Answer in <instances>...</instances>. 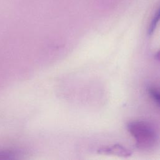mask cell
I'll list each match as a JSON object with an SVG mask.
<instances>
[{"label":"cell","instance_id":"cell-1","mask_svg":"<svg viewBox=\"0 0 160 160\" xmlns=\"http://www.w3.org/2000/svg\"><path fill=\"white\" fill-rule=\"evenodd\" d=\"M127 128L139 149L149 150L156 144L158 140L156 131L153 126L147 121L129 122L127 125Z\"/></svg>","mask_w":160,"mask_h":160},{"label":"cell","instance_id":"cell-2","mask_svg":"<svg viewBox=\"0 0 160 160\" xmlns=\"http://www.w3.org/2000/svg\"><path fill=\"white\" fill-rule=\"evenodd\" d=\"M98 152L99 153L112 154L122 156H129L131 154L129 151L124 148L123 146L118 144L99 149L98 150Z\"/></svg>","mask_w":160,"mask_h":160},{"label":"cell","instance_id":"cell-3","mask_svg":"<svg viewBox=\"0 0 160 160\" xmlns=\"http://www.w3.org/2000/svg\"><path fill=\"white\" fill-rule=\"evenodd\" d=\"M19 152L15 150L5 149L0 150V159H16L18 158Z\"/></svg>","mask_w":160,"mask_h":160},{"label":"cell","instance_id":"cell-4","mask_svg":"<svg viewBox=\"0 0 160 160\" xmlns=\"http://www.w3.org/2000/svg\"><path fill=\"white\" fill-rule=\"evenodd\" d=\"M148 93L151 96V99H152V101H154V102L158 106H159L160 97H159V92L158 89L156 88V87H150L148 89Z\"/></svg>","mask_w":160,"mask_h":160},{"label":"cell","instance_id":"cell-5","mask_svg":"<svg viewBox=\"0 0 160 160\" xmlns=\"http://www.w3.org/2000/svg\"><path fill=\"white\" fill-rule=\"evenodd\" d=\"M159 9H158L157 11L155 12V13L152 18L151 22L149 24V27L148 29V32L149 34H151L154 32V29H156V26L158 22V21H159Z\"/></svg>","mask_w":160,"mask_h":160}]
</instances>
